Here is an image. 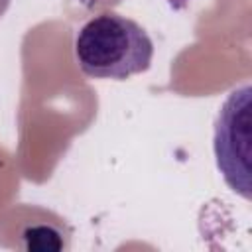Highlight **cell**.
<instances>
[{
	"mask_svg": "<svg viewBox=\"0 0 252 252\" xmlns=\"http://www.w3.org/2000/svg\"><path fill=\"white\" fill-rule=\"evenodd\" d=\"M154 41L134 20L104 12L91 18L75 35L79 69L93 79L124 81L150 69Z\"/></svg>",
	"mask_w": 252,
	"mask_h": 252,
	"instance_id": "6da1fadb",
	"label": "cell"
},
{
	"mask_svg": "<svg viewBox=\"0 0 252 252\" xmlns=\"http://www.w3.org/2000/svg\"><path fill=\"white\" fill-rule=\"evenodd\" d=\"M248 102L250 87L232 91L215 122V156L224 181L242 197L248 195Z\"/></svg>",
	"mask_w": 252,
	"mask_h": 252,
	"instance_id": "7a4b0ae2",
	"label": "cell"
},
{
	"mask_svg": "<svg viewBox=\"0 0 252 252\" xmlns=\"http://www.w3.org/2000/svg\"><path fill=\"white\" fill-rule=\"evenodd\" d=\"M189 2L191 0H167L169 8H173V10H185L189 6Z\"/></svg>",
	"mask_w": 252,
	"mask_h": 252,
	"instance_id": "3957f363",
	"label": "cell"
}]
</instances>
